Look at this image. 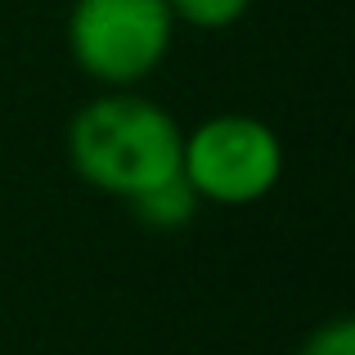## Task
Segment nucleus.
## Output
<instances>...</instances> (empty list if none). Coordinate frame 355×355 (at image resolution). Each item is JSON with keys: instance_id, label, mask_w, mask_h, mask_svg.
<instances>
[{"instance_id": "nucleus-4", "label": "nucleus", "mask_w": 355, "mask_h": 355, "mask_svg": "<svg viewBox=\"0 0 355 355\" xmlns=\"http://www.w3.org/2000/svg\"><path fill=\"white\" fill-rule=\"evenodd\" d=\"M126 207H130V216H135L139 225H148V230H184V225H193V216L202 211V202H198V193L189 189L184 175H171V180L153 184V189L135 193Z\"/></svg>"}, {"instance_id": "nucleus-2", "label": "nucleus", "mask_w": 355, "mask_h": 355, "mask_svg": "<svg viewBox=\"0 0 355 355\" xmlns=\"http://www.w3.org/2000/svg\"><path fill=\"white\" fill-rule=\"evenodd\" d=\"M63 41L77 72L99 90H135L166 63L175 18L166 0H72Z\"/></svg>"}, {"instance_id": "nucleus-6", "label": "nucleus", "mask_w": 355, "mask_h": 355, "mask_svg": "<svg viewBox=\"0 0 355 355\" xmlns=\"http://www.w3.org/2000/svg\"><path fill=\"white\" fill-rule=\"evenodd\" d=\"M297 355H355V324H351V315L320 320V324H315V329L302 338Z\"/></svg>"}, {"instance_id": "nucleus-1", "label": "nucleus", "mask_w": 355, "mask_h": 355, "mask_svg": "<svg viewBox=\"0 0 355 355\" xmlns=\"http://www.w3.org/2000/svg\"><path fill=\"white\" fill-rule=\"evenodd\" d=\"M184 126L171 108L135 90H99L63 130V153L81 184L117 202L180 175Z\"/></svg>"}, {"instance_id": "nucleus-5", "label": "nucleus", "mask_w": 355, "mask_h": 355, "mask_svg": "<svg viewBox=\"0 0 355 355\" xmlns=\"http://www.w3.org/2000/svg\"><path fill=\"white\" fill-rule=\"evenodd\" d=\"M175 27H193V32H230L243 23L252 0H166Z\"/></svg>"}, {"instance_id": "nucleus-3", "label": "nucleus", "mask_w": 355, "mask_h": 355, "mask_svg": "<svg viewBox=\"0 0 355 355\" xmlns=\"http://www.w3.org/2000/svg\"><path fill=\"white\" fill-rule=\"evenodd\" d=\"M284 139L252 113H211L184 130L180 175L202 207H252L284 180Z\"/></svg>"}]
</instances>
